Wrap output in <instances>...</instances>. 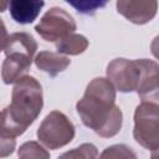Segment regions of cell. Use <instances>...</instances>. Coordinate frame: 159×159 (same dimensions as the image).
<instances>
[{
    "label": "cell",
    "mask_w": 159,
    "mask_h": 159,
    "mask_svg": "<svg viewBox=\"0 0 159 159\" xmlns=\"http://www.w3.org/2000/svg\"><path fill=\"white\" fill-rule=\"evenodd\" d=\"M140 68V78L137 93L142 101L159 103V65L148 58L137 60Z\"/></svg>",
    "instance_id": "cell-7"
},
{
    "label": "cell",
    "mask_w": 159,
    "mask_h": 159,
    "mask_svg": "<svg viewBox=\"0 0 159 159\" xmlns=\"http://www.w3.org/2000/svg\"><path fill=\"white\" fill-rule=\"evenodd\" d=\"M71 63V60L58 52L41 51L35 57V65L39 70L46 72L50 77H56L58 73L63 72Z\"/></svg>",
    "instance_id": "cell-12"
},
{
    "label": "cell",
    "mask_w": 159,
    "mask_h": 159,
    "mask_svg": "<svg viewBox=\"0 0 159 159\" xmlns=\"http://www.w3.org/2000/svg\"><path fill=\"white\" fill-rule=\"evenodd\" d=\"M75 134L76 129L73 123L60 111L50 112L41 122L36 132L39 142L51 150L60 149L71 143Z\"/></svg>",
    "instance_id": "cell-4"
},
{
    "label": "cell",
    "mask_w": 159,
    "mask_h": 159,
    "mask_svg": "<svg viewBox=\"0 0 159 159\" xmlns=\"http://www.w3.org/2000/svg\"><path fill=\"white\" fill-rule=\"evenodd\" d=\"M76 111L82 123L102 138H112L122 129L123 113L116 104V88L108 78H93L76 103Z\"/></svg>",
    "instance_id": "cell-1"
},
{
    "label": "cell",
    "mask_w": 159,
    "mask_h": 159,
    "mask_svg": "<svg viewBox=\"0 0 159 159\" xmlns=\"http://www.w3.org/2000/svg\"><path fill=\"white\" fill-rule=\"evenodd\" d=\"M150 52L153 53V56L155 58L159 60V35L153 39V41L150 43Z\"/></svg>",
    "instance_id": "cell-19"
},
{
    "label": "cell",
    "mask_w": 159,
    "mask_h": 159,
    "mask_svg": "<svg viewBox=\"0 0 159 159\" xmlns=\"http://www.w3.org/2000/svg\"><path fill=\"white\" fill-rule=\"evenodd\" d=\"M106 73L117 91L122 93L137 91L140 78V68L137 60L114 58L107 65Z\"/></svg>",
    "instance_id": "cell-6"
},
{
    "label": "cell",
    "mask_w": 159,
    "mask_h": 159,
    "mask_svg": "<svg viewBox=\"0 0 159 159\" xmlns=\"http://www.w3.org/2000/svg\"><path fill=\"white\" fill-rule=\"evenodd\" d=\"M57 159H98V150L92 143H83L75 149L62 153Z\"/></svg>",
    "instance_id": "cell-15"
},
{
    "label": "cell",
    "mask_w": 159,
    "mask_h": 159,
    "mask_svg": "<svg viewBox=\"0 0 159 159\" xmlns=\"http://www.w3.org/2000/svg\"><path fill=\"white\" fill-rule=\"evenodd\" d=\"M150 159H159V153H158V152H153Z\"/></svg>",
    "instance_id": "cell-20"
},
{
    "label": "cell",
    "mask_w": 159,
    "mask_h": 159,
    "mask_svg": "<svg viewBox=\"0 0 159 159\" xmlns=\"http://www.w3.org/2000/svg\"><path fill=\"white\" fill-rule=\"evenodd\" d=\"M118 14L135 25L148 24L154 19L158 11L157 1H132L118 0L116 2Z\"/></svg>",
    "instance_id": "cell-8"
},
{
    "label": "cell",
    "mask_w": 159,
    "mask_h": 159,
    "mask_svg": "<svg viewBox=\"0 0 159 159\" xmlns=\"http://www.w3.org/2000/svg\"><path fill=\"white\" fill-rule=\"evenodd\" d=\"M56 50L61 55H71V56H77L82 52H84L88 47V40L86 36L80 35V34H72L63 40L58 41L55 43Z\"/></svg>",
    "instance_id": "cell-13"
},
{
    "label": "cell",
    "mask_w": 159,
    "mask_h": 159,
    "mask_svg": "<svg viewBox=\"0 0 159 159\" xmlns=\"http://www.w3.org/2000/svg\"><path fill=\"white\" fill-rule=\"evenodd\" d=\"M36 50H37V42L32 37V35L27 32L10 34L4 41L5 56H9L11 53H19V55H24V56L34 58Z\"/></svg>",
    "instance_id": "cell-11"
},
{
    "label": "cell",
    "mask_w": 159,
    "mask_h": 159,
    "mask_svg": "<svg viewBox=\"0 0 159 159\" xmlns=\"http://www.w3.org/2000/svg\"><path fill=\"white\" fill-rule=\"evenodd\" d=\"M99 159H138L135 152L125 144H113L107 147L99 155Z\"/></svg>",
    "instance_id": "cell-16"
},
{
    "label": "cell",
    "mask_w": 159,
    "mask_h": 159,
    "mask_svg": "<svg viewBox=\"0 0 159 159\" xmlns=\"http://www.w3.org/2000/svg\"><path fill=\"white\" fill-rule=\"evenodd\" d=\"M43 107V92L40 82L25 76L12 88L11 102L2 109L1 137L16 138L37 119Z\"/></svg>",
    "instance_id": "cell-2"
},
{
    "label": "cell",
    "mask_w": 159,
    "mask_h": 159,
    "mask_svg": "<svg viewBox=\"0 0 159 159\" xmlns=\"http://www.w3.org/2000/svg\"><path fill=\"white\" fill-rule=\"evenodd\" d=\"M17 159H50V153L40 143L30 140L20 145Z\"/></svg>",
    "instance_id": "cell-14"
},
{
    "label": "cell",
    "mask_w": 159,
    "mask_h": 159,
    "mask_svg": "<svg viewBox=\"0 0 159 159\" xmlns=\"http://www.w3.org/2000/svg\"><path fill=\"white\" fill-rule=\"evenodd\" d=\"M77 29L76 21L66 10L61 7H51L41 17L35 26V31L47 42H58L65 37L75 34Z\"/></svg>",
    "instance_id": "cell-5"
},
{
    "label": "cell",
    "mask_w": 159,
    "mask_h": 159,
    "mask_svg": "<svg viewBox=\"0 0 159 159\" xmlns=\"http://www.w3.org/2000/svg\"><path fill=\"white\" fill-rule=\"evenodd\" d=\"M32 61H35L31 57L19 55V53H11L5 57L1 66V78L5 84L16 83L22 77L27 76V71L31 67Z\"/></svg>",
    "instance_id": "cell-9"
},
{
    "label": "cell",
    "mask_w": 159,
    "mask_h": 159,
    "mask_svg": "<svg viewBox=\"0 0 159 159\" xmlns=\"http://www.w3.org/2000/svg\"><path fill=\"white\" fill-rule=\"evenodd\" d=\"M43 5L40 0H12L9 4L10 16L15 22L27 25L36 20Z\"/></svg>",
    "instance_id": "cell-10"
},
{
    "label": "cell",
    "mask_w": 159,
    "mask_h": 159,
    "mask_svg": "<svg viewBox=\"0 0 159 159\" xmlns=\"http://www.w3.org/2000/svg\"><path fill=\"white\" fill-rule=\"evenodd\" d=\"M1 144H0V157L5 158L10 154L14 153L15 145H16V139L11 137H0Z\"/></svg>",
    "instance_id": "cell-18"
},
{
    "label": "cell",
    "mask_w": 159,
    "mask_h": 159,
    "mask_svg": "<svg viewBox=\"0 0 159 159\" xmlns=\"http://www.w3.org/2000/svg\"><path fill=\"white\" fill-rule=\"evenodd\" d=\"M133 137L144 149L159 150V103L142 101L135 107Z\"/></svg>",
    "instance_id": "cell-3"
},
{
    "label": "cell",
    "mask_w": 159,
    "mask_h": 159,
    "mask_svg": "<svg viewBox=\"0 0 159 159\" xmlns=\"http://www.w3.org/2000/svg\"><path fill=\"white\" fill-rule=\"evenodd\" d=\"M66 2L73 6L78 12L86 14V15H92L98 9L107 5V1H98V0H77V1L67 0Z\"/></svg>",
    "instance_id": "cell-17"
}]
</instances>
